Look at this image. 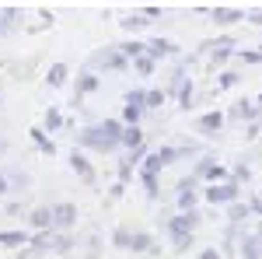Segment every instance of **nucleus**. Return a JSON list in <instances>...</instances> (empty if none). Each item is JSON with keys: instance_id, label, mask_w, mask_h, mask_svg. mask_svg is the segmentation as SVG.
I'll return each instance as SVG.
<instances>
[{"instance_id": "2", "label": "nucleus", "mask_w": 262, "mask_h": 259, "mask_svg": "<svg viewBox=\"0 0 262 259\" xmlns=\"http://www.w3.org/2000/svg\"><path fill=\"white\" fill-rule=\"evenodd\" d=\"M203 224V214L200 210H175V214H168L164 217V235L175 242V252H185L189 245H192V235H196V228Z\"/></svg>"}, {"instance_id": "22", "label": "nucleus", "mask_w": 262, "mask_h": 259, "mask_svg": "<svg viewBox=\"0 0 262 259\" xmlns=\"http://www.w3.org/2000/svg\"><path fill=\"white\" fill-rule=\"evenodd\" d=\"M137 175H140V186H143V193H147L150 200L161 196V186H158V182H161V172H147V168H137Z\"/></svg>"}, {"instance_id": "10", "label": "nucleus", "mask_w": 262, "mask_h": 259, "mask_svg": "<svg viewBox=\"0 0 262 259\" xmlns=\"http://www.w3.org/2000/svg\"><path fill=\"white\" fill-rule=\"evenodd\" d=\"M171 91H175V98H179V109L182 112H189L192 105H196V84L185 77V74H175V81H171Z\"/></svg>"}, {"instance_id": "30", "label": "nucleus", "mask_w": 262, "mask_h": 259, "mask_svg": "<svg viewBox=\"0 0 262 259\" xmlns=\"http://www.w3.org/2000/svg\"><path fill=\"white\" fill-rule=\"evenodd\" d=\"M150 21H154L150 14H126V18H119V25H122V32H140Z\"/></svg>"}, {"instance_id": "23", "label": "nucleus", "mask_w": 262, "mask_h": 259, "mask_svg": "<svg viewBox=\"0 0 262 259\" xmlns=\"http://www.w3.org/2000/svg\"><path fill=\"white\" fill-rule=\"evenodd\" d=\"M231 116H234V119H245V123H255L262 116V105L259 102H238V105L231 109Z\"/></svg>"}, {"instance_id": "16", "label": "nucleus", "mask_w": 262, "mask_h": 259, "mask_svg": "<svg viewBox=\"0 0 262 259\" xmlns=\"http://www.w3.org/2000/svg\"><path fill=\"white\" fill-rule=\"evenodd\" d=\"M147 53L161 63V60H168V56H179V46H175L171 39H164V35H154V39L147 42Z\"/></svg>"}, {"instance_id": "8", "label": "nucleus", "mask_w": 262, "mask_h": 259, "mask_svg": "<svg viewBox=\"0 0 262 259\" xmlns=\"http://www.w3.org/2000/svg\"><path fill=\"white\" fill-rule=\"evenodd\" d=\"M67 165H70V172H74L84 186H95V182H98V172H95V165H91V161L84 158L81 147H74V151L67 154Z\"/></svg>"}, {"instance_id": "21", "label": "nucleus", "mask_w": 262, "mask_h": 259, "mask_svg": "<svg viewBox=\"0 0 262 259\" xmlns=\"http://www.w3.org/2000/svg\"><path fill=\"white\" fill-rule=\"evenodd\" d=\"M238 256L242 259H262V235H245L242 245H238Z\"/></svg>"}, {"instance_id": "47", "label": "nucleus", "mask_w": 262, "mask_h": 259, "mask_svg": "<svg viewBox=\"0 0 262 259\" xmlns=\"http://www.w3.org/2000/svg\"><path fill=\"white\" fill-rule=\"evenodd\" d=\"M259 126H262V116H259Z\"/></svg>"}, {"instance_id": "36", "label": "nucleus", "mask_w": 262, "mask_h": 259, "mask_svg": "<svg viewBox=\"0 0 262 259\" xmlns=\"http://www.w3.org/2000/svg\"><path fill=\"white\" fill-rule=\"evenodd\" d=\"M248 214H252V207H248V203H242V200H234V203H231V221H234V224L245 221Z\"/></svg>"}, {"instance_id": "15", "label": "nucleus", "mask_w": 262, "mask_h": 259, "mask_svg": "<svg viewBox=\"0 0 262 259\" xmlns=\"http://www.w3.org/2000/svg\"><path fill=\"white\" fill-rule=\"evenodd\" d=\"M196 130H200L203 137H217L224 130V112L221 109H213V112H203L200 119H196Z\"/></svg>"}, {"instance_id": "14", "label": "nucleus", "mask_w": 262, "mask_h": 259, "mask_svg": "<svg viewBox=\"0 0 262 259\" xmlns=\"http://www.w3.org/2000/svg\"><path fill=\"white\" fill-rule=\"evenodd\" d=\"M25 224H28V231L53 228V207H49V203H42V207H32V210L25 214Z\"/></svg>"}, {"instance_id": "32", "label": "nucleus", "mask_w": 262, "mask_h": 259, "mask_svg": "<svg viewBox=\"0 0 262 259\" xmlns=\"http://www.w3.org/2000/svg\"><path fill=\"white\" fill-rule=\"evenodd\" d=\"M28 210H25V203L21 200H4V217H11V221H18V217H25Z\"/></svg>"}, {"instance_id": "3", "label": "nucleus", "mask_w": 262, "mask_h": 259, "mask_svg": "<svg viewBox=\"0 0 262 259\" xmlns=\"http://www.w3.org/2000/svg\"><path fill=\"white\" fill-rule=\"evenodd\" d=\"M189 154H200V144H161V147L147 151L140 168H147V172H164V168H171L175 161L189 158Z\"/></svg>"}, {"instance_id": "4", "label": "nucleus", "mask_w": 262, "mask_h": 259, "mask_svg": "<svg viewBox=\"0 0 262 259\" xmlns=\"http://www.w3.org/2000/svg\"><path fill=\"white\" fill-rule=\"evenodd\" d=\"M203 200L206 203H217V207H231L234 200H242V182L234 179H224V182H210L206 189H203Z\"/></svg>"}, {"instance_id": "38", "label": "nucleus", "mask_w": 262, "mask_h": 259, "mask_svg": "<svg viewBox=\"0 0 262 259\" xmlns=\"http://www.w3.org/2000/svg\"><path fill=\"white\" fill-rule=\"evenodd\" d=\"M231 175H234V179H238V182H248V179H252V168H248L245 161H238V165L231 168Z\"/></svg>"}, {"instance_id": "44", "label": "nucleus", "mask_w": 262, "mask_h": 259, "mask_svg": "<svg viewBox=\"0 0 262 259\" xmlns=\"http://www.w3.org/2000/svg\"><path fill=\"white\" fill-rule=\"evenodd\" d=\"M255 102H259V105H262V95H259V98H255Z\"/></svg>"}, {"instance_id": "43", "label": "nucleus", "mask_w": 262, "mask_h": 259, "mask_svg": "<svg viewBox=\"0 0 262 259\" xmlns=\"http://www.w3.org/2000/svg\"><path fill=\"white\" fill-rule=\"evenodd\" d=\"M248 21H252V25H259V28H262V11H255V14H248Z\"/></svg>"}, {"instance_id": "13", "label": "nucleus", "mask_w": 262, "mask_h": 259, "mask_svg": "<svg viewBox=\"0 0 262 259\" xmlns=\"http://www.w3.org/2000/svg\"><path fill=\"white\" fill-rule=\"evenodd\" d=\"M129 252H133V256H161V245L154 242V235H150V231H133Z\"/></svg>"}, {"instance_id": "26", "label": "nucleus", "mask_w": 262, "mask_h": 259, "mask_svg": "<svg viewBox=\"0 0 262 259\" xmlns=\"http://www.w3.org/2000/svg\"><path fill=\"white\" fill-rule=\"evenodd\" d=\"M140 144H143L140 123H129V126H122V147H126V151H133V147H140Z\"/></svg>"}, {"instance_id": "1", "label": "nucleus", "mask_w": 262, "mask_h": 259, "mask_svg": "<svg viewBox=\"0 0 262 259\" xmlns=\"http://www.w3.org/2000/svg\"><path fill=\"white\" fill-rule=\"evenodd\" d=\"M122 119H101L95 126H84L77 133V147L81 151H95V154H112L122 147Z\"/></svg>"}, {"instance_id": "46", "label": "nucleus", "mask_w": 262, "mask_h": 259, "mask_svg": "<svg viewBox=\"0 0 262 259\" xmlns=\"http://www.w3.org/2000/svg\"><path fill=\"white\" fill-rule=\"evenodd\" d=\"M259 235H262V224H259Z\"/></svg>"}, {"instance_id": "42", "label": "nucleus", "mask_w": 262, "mask_h": 259, "mask_svg": "<svg viewBox=\"0 0 262 259\" xmlns=\"http://www.w3.org/2000/svg\"><path fill=\"white\" fill-rule=\"evenodd\" d=\"M259 133H262L259 119H255V123H248V126H245V140H255V137H259Z\"/></svg>"}, {"instance_id": "5", "label": "nucleus", "mask_w": 262, "mask_h": 259, "mask_svg": "<svg viewBox=\"0 0 262 259\" xmlns=\"http://www.w3.org/2000/svg\"><path fill=\"white\" fill-rule=\"evenodd\" d=\"M192 175H196L200 182H224V179H231V172H227L213 154H203V158L196 161V168H192Z\"/></svg>"}, {"instance_id": "49", "label": "nucleus", "mask_w": 262, "mask_h": 259, "mask_svg": "<svg viewBox=\"0 0 262 259\" xmlns=\"http://www.w3.org/2000/svg\"><path fill=\"white\" fill-rule=\"evenodd\" d=\"M259 196H262V193H259Z\"/></svg>"}, {"instance_id": "33", "label": "nucleus", "mask_w": 262, "mask_h": 259, "mask_svg": "<svg viewBox=\"0 0 262 259\" xmlns=\"http://www.w3.org/2000/svg\"><path fill=\"white\" fill-rule=\"evenodd\" d=\"M234 84H242V74H234V70H221V77H217V91H227V88H234Z\"/></svg>"}, {"instance_id": "40", "label": "nucleus", "mask_w": 262, "mask_h": 259, "mask_svg": "<svg viewBox=\"0 0 262 259\" xmlns=\"http://www.w3.org/2000/svg\"><path fill=\"white\" fill-rule=\"evenodd\" d=\"M122 193H126V182H119V179H116V186L108 189V196H105V203H116V200H119Z\"/></svg>"}, {"instance_id": "37", "label": "nucleus", "mask_w": 262, "mask_h": 259, "mask_svg": "<svg viewBox=\"0 0 262 259\" xmlns=\"http://www.w3.org/2000/svg\"><path fill=\"white\" fill-rule=\"evenodd\" d=\"M164 98H168V91H147V102H143V105H147V109H161Z\"/></svg>"}, {"instance_id": "11", "label": "nucleus", "mask_w": 262, "mask_h": 259, "mask_svg": "<svg viewBox=\"0 0 262 259\" xmlns=\"http://www.w3.org/2000/svg\"><path fill=\"white\" fill-rule=\"evenodd\" d=\"M203 53H210V63L213 67H221V63H227L238 49H234V39H213V42H203Z\"/></svg>"}, {"instance_id": "20", "label": "nucleus", "mask_w": 262, "mask_h": 259, "mask_svg": "<svg viewBox=\"0 0 262 259\" xmlns=\"http://www.w3.org/2000/svg\"><path fill=\"white\" fill-rule=\"evenodd\" d=\"M242 18H248L242 7H213L210 11V21L213 25H234V21H242Z\"/></svg>"}, {"instance_id": "27", "label": "nucleus", "mask_w": 262, "mask_h": 259, "mask_svg": "<svg viewBox=\"0 0 262 259\" xmlns=\"http://www.w3.org/2000/svg\"><path fill=\"white\" fill-rule=\"evenodd\" d=\"M143 112H147V105H140V102H122V116L119 119L129 126V123H140Z\"/></svg>"}, {"instance_id": "12", "label": "nucleus", "mask_w": 262, "mask_h": 259, "mask_svg": "<svg viewBox=\"0 0 262 259\" xmlns=\"http://www.w3.org/2000/svg\"><path fill=\"white\" fill-rule=\"evenodd\" d=\"M98 88H101V77H98V74H95V70H81V74H77V81H74V102L95 95Z\"/></svg>"}, {"instance_id": "7", "label": "nucleus", "mask_w": 262, "mask_h": 259, "mask_svg": "<svg viewBox=\"0 0 262 259\" xmlns=\"http://www.w3.org/2000/svg\"><path fill=\"white\" fill-rule=\"evenodd\" d=\"M200 179L196 175H185V179H179V186H175V207L179 210H196V203H200Z\"/></svg>"}, {"instance_id": "31", "label": "nucleus", "mask_w": 262, "mask_h": 259, "mask_svg": "<svg viewBox=\"0 0 262 259\" xmlns=\"http://www.w3.org/2000/svg\"><path fill=\"white\" fill-rule=\"evenodd\" d=\"M129 242H133V228H126V224H119V228H112V245H116V249H122V252H129Z\"/></svg>"}, {"instance_id": "34", "label": "nucleus", "mask_w": 262, "mask_h": 259, "mask_svg": "<svg viewBox=\"0 0 262 259\" xmlns=\"http://www.w3.org/2000/svg\"><path fill=\"white\" fill-rule=\"evenodd\" d=\"M119 49L126 53V56H129V60H133V56H140V53H147V42H140V39H129V42H122Z\"/></svg>"}, {"instance_id": "17", "label": "nucleus", "mask_w": 262, "mask_h": 259, "mask_svg": "<svg viewBox=\"0 0 262 259\" xmlns=\"http://www.w3.org/2000/svg\"><path fill=\"white\" fill-rule=\"evenodd\" d=\"M28 238H32V231H28V228H7V231H0V245H4V249H11V252L25 249Z\"/></svg>"}, {"instance_id": "6", "label": "nucleus", "mask_w": 262, "mask_h": 259, "mask_svg": "<svg viewBox=\"0 0 262 259\" xmlns=\"http://www.w3.org/2000/svg\"><path fill=\"white\" fill-rule=\"evenodd\" d=\"M95 67H105V70H112V74H122V70H129V67H133V60L122 53L119 46H108V49L95 53Z\"/></svg>"}, {"instance_id": "48", "label": "nucleus", "mask_w": 262, "mask_h": 259, "mask_svg": "<svg viewBox=\"0 0 262 259\" xmlns=\"http://www.w3.org/2000/svg\"><path fill=\"white\" fill-rule=\"evenodd\" d=\"M259 49H262V42H259Z\"/></svg>"}, {"instance_id": "35", "label": "nucleus", "mask_w": 262, "mask_h": 259, "mask_svg": "<svg viewBox=\"0 0 262 259\" xmlns=\"http://www.w3.org/2000/svg\"><path fill=\"white\" fill-rule=\"evenodd\" d=\"M234 56L242 63H248V67H255V63H262V49H238Z\"/></svg>"}, {"instance_id": "41", "label": "nucleus", "mask_w": 262, "mask_h": 259, "mask_svg": "<svg viewBox=\"0 0 262 259\" xmlns=\"http://www.w3.org/2000/svg\"><path fill=\"white\" fill-rule=\"evenodd\" d=\"M196 259H224V252L217 249V245H206V249H203V252H200Z\"/></svg>"}, {"instance_id": "25", "label": "nucleus", "mask_w": 262, "mask_h": 259, "mask_svg": "<svg viewBox=\"0 0 262 259\" xmlns=\"http://www.w3.org/2000/svg\"><path fill=\"white\" fill-rule=\"evenodd\" d=\"M70 77V67L67 63H53L49 70H46V88H63Z\"/></svg>"}, {"instance_id": "24", "label": "nucleus", "mask_w": 262, "mask_h": 259, "mask_svg": "<svg viewBox=\"0 0 262 259\" xmlns=\"http://www.w3.org/2000/svg\"><path fill=\"white\" fill-rule=\"evenodd\" d=\"M70 252H77V238H74V231H56L53 256H70Z\"/></svg>"}, {"instance_id": "39", "label": "nucleus", "mask_w": 262, "mask_h": 259, "mask_svg": "<svg viewBox=\"0 0 262 259\" xmlns=\"http://www.w3.org/2000/svg\"><path fill=\"white\" fill-rule=\"evenodd\" d=\"M11 193H14V182H11V175H7V172H0V200H7Z\"/></svg>"}, {"instance_id": "19", "label": "nucleus", "mask_w": 262, "mask_h": 259, "mask_svg": "<svg viewBox=\"0 0 262 259\" xmlns=\"http://www.w3.org/2000/svg\"><path fill=\"white\" fill-rule=\"evenodd\" d=\"M28 137H32V144L39 147L46 158H53V154H56V140L46 133V126H32V130H28Z\"/></svg>"}, {"instance_id": "18", "label": "nucleus", "mask_w": 262, "mask_h": 259, "mask_svg": "<svg viewBox=\"0 0 262 259\" xmlns=\"http://www.w3.org/2000/svg\"><path fill=\"white\" fill-rule=\"evenodd\" d=\"M53 242H56V228H42V231H32L28 245H32L39 256H49V252H53Z\"/></svg>"}, {"instance_id": "9", "label": "nucleus", "mask_w": 262, "mask_h": 259, "mask_svg": "<svg viewBox=\"0 0 262 259\" xmlns=\"http://www.w3.org/2000/svg\"><path fill=\"white\" fill-rule=\"evenodd\" d=\"M53 228L56 231H74L77 228V203H70V200L53 203Z\"/></svg>"}, {"instance_id": "45", "label": "nucleus", "mask_w": 262, "mask_h": 259, "mask_svg": "<svg viewBox=\"0 0 262 259\" xmlns=\"http://www.w3.org/2000/svg\"><path fill=\"white\" fill-rule=\"evenodd\" d=\"M0 35H4V25H0Z\"/></svg>"}, {"instance_id": "28", "label": "nucleus", "mask_w": 262, "mask_h": 259, "mask_svg": "<svg viewBox=\"0 0 262 259\" xmlns=\"http://www.w3.org/2000/svg\"><path fill=\"white\" fill-rule=\"evenodd\" d=\"M42 126L49 130V133H56V130H67V119H63V112L53 105V109H46V116H42Z\"/></svg>"}, {"instance_id": "29", "label": "nucleus", "mask_w": 262, "mask_h": 259, "mask_svg": "<svg viewBox=\"0 0 262 259\" xmlns=\"http://www.w3.org/2000/svg\"><path fill=\"white\" fill-rule=\"evenodd\" d=\"M133 70H137L140 77H150V74L158 70V60H154L150 53H140V56H133Z\"/></svg>"}]
</instances>
